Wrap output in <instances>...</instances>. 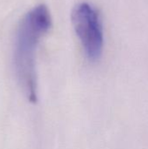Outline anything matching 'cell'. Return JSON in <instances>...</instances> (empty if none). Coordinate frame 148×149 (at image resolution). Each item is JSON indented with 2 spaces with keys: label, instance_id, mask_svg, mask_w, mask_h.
Instances as JSON below:
<instances>
[{
  "label": "cell",
  "instance_id": "1",
  "mask_svg": "<svg viewBox=\"0 0 148 149\" xmlns=\"http://www.w3.org/2000/svg\"><path fill=\"white\" fill-rule=\"evenodd\" d=\"M51 25L49 9L39 4L25 14L17 31L13 55L15 71L21 87L31 102L37 101L36 51Z\"/></svg>",
  "mask_w": 148,
  "mask_h": 149
},
{
  "label": "cell",
  "instance_id": "2",
  "mask_svg": "<svg viewBox=\"0 0 148 149\" xmlns=\"http://www.w3.org/2000/svg\"><path fill=\"white\" fill-rule=\"evenodd\" d=\"M72 22L88 59L99 60L104 47V33L98 10L88 3H80L72 10Z\"/></svg>",
  "mask_w": 148,
  "mask_h": 149
}]
</instances>
